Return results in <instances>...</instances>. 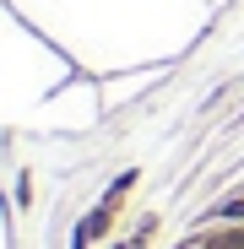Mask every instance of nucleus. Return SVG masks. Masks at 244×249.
I'll return each mask as SVG.
<instances>
[{
	"label": "nucleus",
	"mask_w": 244,
	"mask_h": 249,
	"mask_svg": "<svg viewBox=\"0 0 244 249\" xmlns=\"http://www.w3.org/2000/svg\"><path fill=\"white\" fill-rule=\"evenodd\" d=\"M201 249H244V238H228V244H201Z\"/></svg>",
	"instance_id": "f257e3e1"
}]
</instances>
